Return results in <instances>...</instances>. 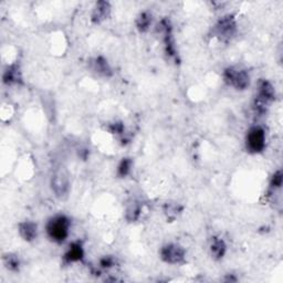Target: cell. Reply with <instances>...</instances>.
I'll return each mask as SVG.
<instances>
[{"mask_svg":"<svg viewBox=\"0 0 283 283\" xmlns=\"http://www.w3.org/2000/svg\"><path fill=\"white\" fill-rule=\"evenodd\" d=\"M71 222L67 216L57 215L49 219L46 229L48 237L57 243L63 242L69 237Z\"/></svg>","mask_w":283,"mask_h":283,"instance_id":"1","label":"cell"},{"mask_svg":"<svg viewBox=\"0 0 283 283\" xmlns=\"http://www.w3.org/2000/svg\"><path fill=\"white\" fill-rule=\"evenodd\" d=\"M275 100V91L273 85L269 81L261 80L258 84L257 94L254 97V110L259 114H263L266 112V108L269 107L272 102Z\"/></svg>","mask_w":283,"mask_h":283,"instance_id":"2","label":"cell"},{"mask_svg":"<svg viewBox=\"0 0 283 283\" xmlns=\"http://www.w3.org/2000/svg\"><path fill=\"white\" fill-rule=\"evenodd\" d=\"M224 79L228 85L239 91L246 90L250 84V75L248 71L235 67H229L225 70Z\"/></svg>","mask_w":283,"mask_h":283,"instance_id":"3","label":"cell"},{"mask_svg":"<svg viewBox=\"0 0 283 283\" xmlns=\"http://www.w3.org/2000/svg\"><path fill=\"white\" fill-rule=\"evenodd\" d=\"M237 23L235 16L226 15L221 17L214 27V35L221 41H227L236 35Z\"/></svg>","mask_w":283,"mask_h":283,"instance_id":"4","label":"cell"},{"mask_svg":"<svg viewBox=\"0 0 283 283\" xmlns=\"http://www.w3.org/2000/svg\"><path fill=\"white\" fill-rule=\"evenodd\" d=\"M265 140L264 129L260 126H253L248 130L246 136L247 150L253 154L261 153L265 148Z\"/></svg>","mask_w":283,"mask_h":283,"instance_id":"5","label":"cell"},{"mask_svg":"<svg viewBox=\"0 0 283 283\" xmlns=\"http://www.w3.org/2000/svg\"><path fill=\"white\" fill-rule=\"evenodd\" d=\"M51 187L52 192L58 198L67 197L70 189V182L67 172L63 168H59L53 173L51 178Z\"/></svg>","mask_w":283,"mask_h":283,"instance_id":"6","label":"cell"},{"mask_svg":"<svg viewBox=\"0 0 283 283\" xmlns=\"http://www.w3.org/2000/svg\"><path fill=\"white\" fill-rule=\"evenodd\" d=\"M161 258L166 263L178 264L182 263L186 257L185 249L177 243H167L161 249Z\"/></svg>","mask_w":283,"mask_h":283,"instance_id":"7","label":"cell"},{"mask_svg":"<svg viewBox=\"0 0 283 283\" xmlns=\"http://www.w3.org/2000/svg\"><path fill=\"white\" fill-rule=\"evenodd\" d=\"M160 34L163 36V42L165 46L166 54L170 58H177L175 39L173 36V29L168 19H163L160 24Z\"/></svg>","mask_w":283,"mask_h":283,"instance_id":"8","label":"cell"},{"mask_svg":"<svg viewBox=\"0 0 283 283\" xmlns=\"http://www.w3.org/2000/svg\"><path fill=\"white\" fill-rule=\"evenodd\" d=\"M111 15V5L107 2H97L92 10L91 20L94 25H100Z\"/></svg>","mask_w":283,"mask_h":283,"instance_id":"9","label":"cell"},{"mask_svg":"<svg viewBox=\"0 0 283 283\" xmlns=\"http://www.w3.org/2000/svg\"><path fill=\"white\" fill-rule=\"evenodd\" d=\"M83 255H84V250L82 247V243L80 241H77L70 244L68 251L64 254V260L65 262L68 263L78 262V261L82 260Z\"/></svg>","mask_w":283,"mask_h":283,"instance_id":"10","label":"cell"},{"mask_svg":"<svg viewBox=\"0 0 283 283\" xmlns=\"http://www.w3.org/2000/svg\"><path fill=\"white\" fill-rule=\"evenodd\" d=\"M19 233L26 241H34L38 236V226L32 221H24L19 224Z\"/></svg>","mask_w":283,"mask_h":283,"instance_id":"11","label":"cell"},{"mask_svg":"<svg viewBox=\"0 0 283 283\" xmlns=\"http://www.w3.org/2000/svg\"><path fill=\"white\" fill-rule=\"evenodd\" d=\"M4 83L7 85H14L18 84L23 80L21 77L20 69L17 64H12L6 69V71L4 72Z\"/></svg>","mask_w":283,"mask_h":283,"instance_id":"12","label":"cell"},{"mask_svg":"<svg viewBox=\"0 0 283 283\" xmlns=\"http://www.w3.org/2000/svg\"><path fill=\"white\" fill-rule=\"evenodd\" d=\"M227 251V244L226 242L222 240L221 238L214 237L210 243V253L212 255V258L216 260H219L224 258V255L226 254Z\"/></svg>","mask_w":283,"mask_h":283,"instance_id":"13","label":"cell"},{"mask_svg":"<svg viewBox=\"0 0 283 283\" xmlns=\"http://www.w3.org/2000/svg\"><path fill=\"white\" fill-rule=\"evenodd\" d=\"M92 69L97 74L103 75V77H111L112 75V69L110 64L106 61V59L103 57H97L92 62Z\"/></svg>","mask_w":283,"mask_h":283,"instance_id":"14","label":"cell"},{"mask_svg":"<svg viewBox=\"0 0 283 283\" xmlns=\"http://www.w3.org/2000/svg\"><path fill=\"white\" fill-rule=\"evenodd\" d=\"M152 21H153V17H152V14L149 12H143L140 13L137 18H136V28L139 32H148L150 27L152 25Z\"/></svg>","mask_w":283,"mask_h":283,"instance_id":"15","label":"cell"},{"mask_svg":"<svg viewBox=\"0 0 283 283\" xmlns=\"http://www.w3.org/2000/svg\"><path fill=\"white\" fill-rule=\"evenodd\" d=\"M4 264L10 271H18L20 268V260L16 254L7 253L4 255Z\"/></svg>","mask_w":283,"mask_h":283,"instance_id":"16","label":"cell"},{"mask_svg":"<svg viewBox=\"0 0 283 283\" xmlns=\"http://www.w3.org/2000/svg\"><path fill=\"white\" fill-rule=\"evenodd\" d=\"M140 205L137 203H132L126 209V218L129 221H135L139 218L140 216Z\"/></svg>","mask_w":283,"mask_h":283,"instance_id":"17","label":"cell"},{"mask_svg":"<svg viewBox=\"0 0 283 283\" xmlns=\"http://www.w3.org/2000/svg\"><path fill=\"white\" fill-rule=\"evenodd\" d=\"M132 160L130 159H123L122 162L119 163L118 168H117V174L119 177H126L129 172L130 168H132Z\"/></svg>","mask_w":283,"mask_h":283,"instance_id":"18","label":"cell"},{"mask_svg":"<svg viewBox=\"0 0 283 283\" xmlns=\"http://www.w3.org/2000/svg\"><path fill=\"white\" fill-rule=\"evenodd\" d=\"M282 186V173L280 171H277L276 173L273 174V176L271 178L270 183V188L271 189H279Z\"/></svg>","mask_w":283,"mask_h":283,"instance_id":"19","label":"cell"},{"mask_svg":"<svg viewBox=\"0 0 283 283\" xmlns=\"http://www.w3.org/2000/svg\"><path fill=\"white\" fill-rule=\"evenodd\" d=\"M114 264H115V260L112 257H104L100 261V265L103 269H110L112 266H114Z\"/></svg>","mask_w":283,"mask_h":283,"instance_id":"20","label":"cell"},{"mask_svg":"<svg viewBox=\"0 0 283 283\" xmlns=\"http://www.w3.org/2000/svg\"><path fill=\"white\" fill-rule=\"evenodd\" d=\"M110 132L112 134H122L124 132V125L118 122L113 123L110 125Z\"/></svg>","mask_w":283,"mask_h":283,"instance_id":"21","label":"cell"}]
</instances>
